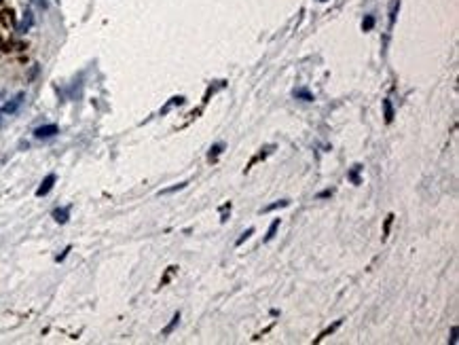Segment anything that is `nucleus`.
<instances>
[{
  "label": "nucleus",
  "mask_w": 459,
  "mask_h": 345,
  "mask_svg": "<svg viewBox=\"0 0 459 345\" xmlns=\"http://www.w3.org/2000/svg\"><path fill=\"white\" fill-rule=\"evenodd\" d=\"M23 97H26V93H17L15 97L11 100V102H7L3 108H0V112H3V114H13V112H17V108L23 104Z\"/></svg>",
  "instance_id": "f257e3e1"
},
{
  "label": "nucleus",
  "mask_w": 459,
  "mask_h": 345,
  "mask_svg": "<svg viewBox=\"0 0 459 345\" xmlns=\"http://www.w3.org/2000/svg\"><path fill=\"white\" fill-rule=\"evenodd\" d=\"M60 129H57V125H53V123H49V125H42V127H36L34 129V136L38 138V140H45V138H53Z\"/></svg>",
  "instance_id": "f03ea898"
},
{
  "label": "nucleus",
  "mask_w": 459,
  "mask_h": 345,
  "mask_svg": "<svg viewBox=\"0 0 459 345\" xmlns=\"http://www.w3.org/2000/svg\"><path fill=\"white\" fill-rule=\"evenodd\" d=\"M53 184H55V174H49L45 180H42V184L38 186V191H36V195L38 197H42V195H47L51 189H53Z\"/></svg>",
  "instance_id": "7ed1b4c3"
},
{
  "label": "nucleus",
  "mask_w": 459,
  "mask_h": 345,
  "mask_svg": "<svg viewBox=\"0 0 459 345\" xmlns=\"http://www.w3.org/2000/svg\"><path fill=\"white\" fill-rule=\"evenodd\" d=\"M68 214H70V208H60V210H55V212H53V218H55L57 223H66V220H68Z\"/></svg>",
  "instance_id": "20e7f679"
},
{
  "label": "nucleus",
  "mask_w": 459,
  "mask_h": 345,
  "mask_svg": "<svg viewBox=\"0 0 459 345\" xmlns=\"http://www.w3.org/2000/svg\"><path fill=\"white\" fill-rule=\"evenodd\" d=\"M383 108H385V121L392 123V119H394V108H392L390 100H383Z\"/></svg>",
  "instance_id": "39448f33"
},
{
  "label": "nucleus",
  "mask_w": 459,
  "mask_h": 345,
  "mask_svg": "<svg viewBox=\"0 0 459 345\" xmlns=\"http://www.w3.org/2000/svg\"><path fill=\"white\" fill-rule=\"evenodd\" d=\"M277 227H279V218L271 223V227H269V231H267V237H265V241H271V239L275 237V231H277Z\"/></svg>",
  "instance_id": "423d86ee"
},
{
  "label": "nucleus",
  "mask_w": 459,
  "mask_h": 345,
  "mask_svg": "<svg viewBox=\"0 0 459 345\" xmlns=\"http://www.w3.org/2000/svg\"><path fill=\"white\" fill-rule=\"evenodd\" d=\"M294 97H300V100H305V102H313V95H311L307 89H298V91H294Z\"/></svg>",
  "instance_id": "0eeeda50"
},
{
  "label": "nucleus",
  "mask_w": 459,
  "mask_h": 345,
  "mask_svg": "<svg viewBox=\"0 0 459 345\" xmlns=\"http://www.w3.org/2000/svg\"><path fill=\"white\" fill-rule=\"evenodd\" d=\"M30 26H32V13L28 11V13H26V17H23V23H21V28H19V32H26Z\"/></svg>",
  "instance_id": "6e6552de"
},
{
  "label": "nucleus",
  "mask_w": 459,
  "mask_h": 345,
  "mask_svg": "<svg viewBox=\"0 0 459 345\" xmlns=\"http://www.w3.org/2000/svg\"><path fill=\"white\" fill-rule=\"evenodd\" d=\"M288 204H290V201H288V199H282V201H277V204H271V206H267V208H265V212H271V210H277V208H286V206H288Z\"/></svg>",
  "instance_id": "1a4fd4ad"
},
{
  "label": "nucleus",
  "mask_w": 459,
  "mask_h": 345,
  "mask_svg": "<svg viewBox=\"0 0 459 345\" xmlns=\"http://www.w3.org/2000/svg\"><path fill=\"white\" fill-rule=\"evenodd\" d=\"M178 320H180V313H176V315H174V318H171V322H169V326H167V328H165V330H163V335H169V333H171V330H174V326H176V324H178Z\"/></svg>",
  "instance_id": "9d476101"
},
{
  "label": "nucleus",
  "mask_w": 459,
  "mask_h": 345,
  "mask_svg": "<svg viewBox=\"0 0 459 345\" xmlns=\"http://www.w3.org/2000/svg\"><path fill=\"white\" fill-rule=\"evenodd\" d=\"M252 233H254V229H248V231H243V233H241V237L237 239V246H241V243L246 241V239H248V237H250Z\"/></svg>",
  "instance_id": "9b49d317"
},
{
  "label": "nucleus",
  "mask_w": 459,
  "mask_h": 345,
  "mask_svg": "<svg viewBox=\"0 0 459 345\" xmlns=\"http://www.w3.org/2000/svg\"><path fill=\"white\" fill-rule=\"evenodd\" d=\"M372 26H375V17H370V15H368V17L362 21V28H364V30H370Z\"/></svg>",
  "instance_id": "f8f14e48"
},
{
  "label": "nucleus",
  "mask_w": 459,
  "mask_h": 345,
  "mask_svg": "<svg viewBox=\"0 0 459 345\" xmlns=\"http://www.w3.org/2000/svg\"><path fill=\"white\" fill-rule=\"evenodd\" d=\"M360 169H362L360 165H355V167H353V171H351V180H353V182H360V178H358V171H360Z\"/></svg>",
  "instance_id": "ddd939ff"
},
{
  "label": "nucleus",
  "mask_w": 459,
  "mask_h": 345,
  "mask_svg": "<svg viewBox=\"0 0 459 345\" xmlns=\"http://www.w3.org/2000/svg\"><path fill=\"white\" fill-rule=\"evenodd\" d=\"M451 343H453V345L457 343V326L451 328Z\"/></svg>",
  "instance_id": "4468645a"
}]
</instances>
